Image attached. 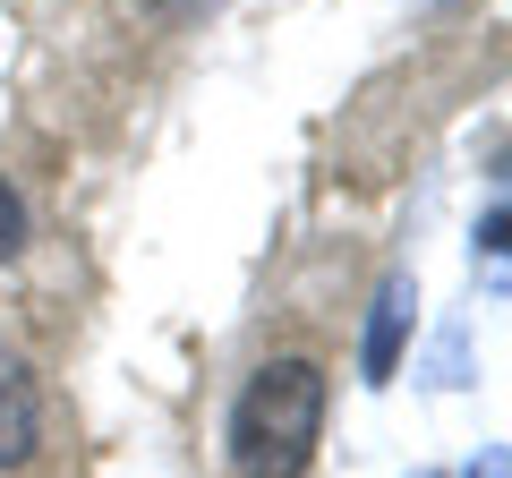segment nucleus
I'll return each mask as SVG.
<instances>
[{
    "mask_svg": "<svg viewBox=\"0 0 512 478\" xmlns=\"http://www.w3.org/2000/svg\"><path fill=\"white\" fill-rule=\"evenodd\" d=\"M163 18H197V9H214V0H154Z\"/></svg>",
    "mask_w": 512,
    "mask_h": 478,
    "instance_id": "nucleus-6",
    "label": "nucleus"
},
{
    "mask_svg": "<svg viewBox=\"0 0 512 478\" xmlns=\"http://www.w3.org/2000/svg\"><path fill=\"white\" fill-rule=\"evenodd\" d=\"M18 257H26V197L0 180V265H18Z\"/></svg>",
    "mask_w": 512,
    "mask_h": 478,
    "instance_id": "nucleus-4",
    "label": "nucleus"
},
{
    "mask_svg": "<svg viewBox=\"0 0 512 478\" xmlns=\"http://www.w3.org/2000/svg\"><path fill=\"white\" fill-rule=\"evenodd\" d=\"M470 478H504V453H495V444H487V453H478V470Z\"/></svg>",
    "mask_w": 512,
    "mask_h": 478,
    "instance_id": "nucleus-7",
    "label": "nucleus"
},
{
    "mask_svg": "<svg viewBox=\"0 0 512 478\" xmlns=\"http://www.w3.org/2000/svg\"><path fill=\"white\" fill-rule=\"evenodd\" d=\"M419 478H436V470H419Z\"/></svg>",
    "mask_w": 512,
    "mask_h": 478,
    "instance_id": "nucleus-8",
    "label": "nucleus"
},
{
    "mask_svg": "<svg viewBox=\"0 0 512 478\" xmlns=\"http://www.w3.org/2000/svg\"><path fill=\"white\" fill-rule=\"evenodd\" d=\"M410 316H419V282L384 274L376 282V308H367V342H359V376H367V385H393L402 342H410Z\"/></svg>",
    "mask_w": 512,
    "mask_h": 478,
    "instance_id": "nucleus-2",
    "label": "nucleus"
},
{
    "mask_svg": "<svg viewBox=\"0 0 512 478\" xmlns=\"http://www.w3.org/2000/svg\"><path fill=\"white\" fill-rule=\"evenodd\" d=\"M43 453V385L26 359L0 350V470H26Z\"/></svg>",
    "mask_w": 512,
    "mask_h": 478,
    "instance_id": "nucleus-3",
    "label": "nucleus"
},
{
    "mask_svg": "<svg viewBox=\"0 0 512 478\" xmlns=\"http://www.w3.org/2000/svg\"><path fill=\"white\" fill-rule=\"evenodd\" d=\"M478 257H487V282L504 291V205H487V222H478Z\"/></svg>",
    "mask_w": 512,
    "mask_h": 478,
    "instance_id": "nucleus-5",
    "label": "nucleus"
},
{
    "mask_svg": "<svg viewBox=\"0 0 512 478\" xmlns=\"http://www.w3.org/2000/svg\"><path fill=\"white\" fill-rule=\"evenodd\" d=\"M325 436V368L265 359L231 402V470L239 478H299Z\"/></svg>",
    "mask_w": 512,
    "mask_h": 478,
    "instance_id": "nucleus-1",
    "label": "nucleus"
}]
</instances>
